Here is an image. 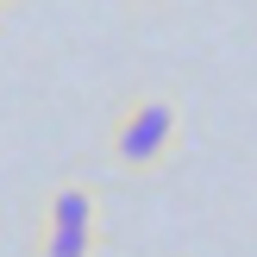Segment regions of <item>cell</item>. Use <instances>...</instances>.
<instances>
[{
    "instance_id": "obj_3",
    "label": "cell",
    "mask_w": 257,
    "mask_h": 257,
    "mask_svg": "<svg viewBox=\"0 0 257 257\" xmlns=\"http://www.w3.org/2000/svg\"><path fill=\"white\" fill-rule=\"evenodd\" d=\"M132 7H157V0H132Z\"/></svg>"
},
{
    "instance_id": "obj_2",
    "label": "cell",
    "mask_w": 257,
    "mask_h": 257,
    "mask_svg": "<svg viewBox=\"0 0 257 257\" xmlns=\"http://www.w3.org/2000/svg\"><path fill=\"white\" fill-rule=\"evenodd\" d=\"M32 257H100V195L82 182H57L44 195Z\"/></svg>"
},
{
    "instance_id": "obj_4",
    "label": "cell",
    "mask_w": 257,
    "mask_h": 257,
    "mask_svg": "<svg viewBox=\"0 0 257 257\" xmlns=\"http://www.w3.org/2000/svg\"><path fill=\"white\" fill-rule=\"evenodd\" d=\"M7 7H13V0H0V13H7Z\"/></svg>"
},
{
    "instance_id": "obj_1",
    "label": "cell",
    "mask_w": 257,
    "mask_h": 257,
    "mask_svg": "<svg viewBox=\"0 0 257 257\" xmlns=\"http://www.w3.org/2000/svg\"><path fill=\"white\" fill-rule=\"evenodd\" d=\"M182 151V94L170 88H138L100 125V163L113 176H157Z\"/></svg>"
}]
</instances>
